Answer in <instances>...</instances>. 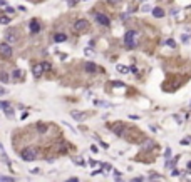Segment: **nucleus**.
Returning a JSON list of instances; mask_svg holds the SVG:
<instances>
[{
    "mask_svg": "<svg viewBox=\"0 0 191 182\" xmlns=\"http://www.w3.org/2000/svg\"><path fill=\"white\" fill-rule=\"evenodd\" d=\"M124 44L127 49H134L137 45V32L136 30H127L124 35Z\"/></svg>",
    "mask_w": 191,
    "mask_h": 182,
    "instance_id": "nucleus-1",
    "label": "nucleus"
},
{
    "mask_svg": "<svg viewBox=\"0 0 191 182\" xmlns=\"http://www.w3.org/2000/svg\"><path fill=\"white\" fill-rule=\"evenodd\" d=\"M20 159H22V160H27V162L35 160V159H37V149H34V147L24 149V151L20 152Z\"/></svg>",
    "mask_w": 191,
    "mask_h": 182,
    "instance_id": "nucleus-2",
    "label": "nucleus"
},
{
    "mask_svg": "<svg viewBox=\"0 0 191 182\" xmlns=\"http://www.w3.org/2000/svg\"><path fill=\"white\" fill-rule=\"evenodd\" d=\"M0 57H3V59H9V57H12V47H10L9 42H3V44H0Z\"/></svg>",
    "mask_w": 191,
    "mask_h": 182,
    "instance_id": "nucleus-3",
    "label": "nucleus"
},
{
    "mask_svg": "<svg viewBox=\"0 0 191 182\" xmlns=\"http://www.w3.org/2000/svg\"><path fill=\"white\" fill-rule=\"evenodd\" d=\"M84 70H86L87 74H97V72H102V69L97 65V64H94V62H86V64H84Z\"/></svg>",
    "mask_w": 191,
    "mask_h": 182,
    "instance_id": "nucleus-4",
    "label": "nucleus"
},
{
    "mask_svg": "<svg viewBox=\"0 0 191 182\" xmlns=\"http://www.w3.org/2000/svg\"><path fill=\"white\" fill-rule=\"evenodd\" d=\"M94 19L97 20V23H101V25H104V27H109L111 25V20H109V17L106 15V13H94Z\"/></svg>",
    "mask_w": 191,
    "mask_h": 182,
    "instance_id": "nucleus-5",
    "label": "nucleus"
},
{
    "mask_svg": "<svg viewBox=\"0 0 191 182\" xmlns=\"http://www.w3.org/2000/svg\"><path fill=\"white\" fill-rule=\"evenodd\" d=\"M74 30H76V32H86V30H89V22L84 20V19L77 20V22L74 23Z\"/></svg>",
    "mask_w": 191,
    "mask_h": 182,
    "instance_id": "nucleus-6",
    "label": "nucleus"
},
{
    "mask_svg": "<svg viewBox=\"0 0 191 182\" xmlns=\"http://www.w3.org/2000/svg\"><path fill=\"white\" fill-rule=\"evenodd\" d=\"M44 72H47V70H45L44 62H42V64H37V65H34V69H32V74H34V77H35V78H39Z\"/></svg>",
    "mask_w": 191,
    "mask_h": 182,
    "instance_id": "nucleus-7",
    "label": "nucleus"
},
{
    "mask_svg": "<svg viewBox=\"0 0 191 182\" xmlns=\"http://www.w3.org/2000/svg\"><path fill=\"white\" fill-rule=\"evenodd\" d=\"M5 40L9 42V44H15L17 40H19V34H17V30H10L5 34Z\"/></svg>",
    "mask_w": 191,
    "mask_h": 182,
    "instance_id": "nucleus-8",
    "label": "nucleus"
},
{
    "mask_svg": "<svg viewBox=\"0 0 191 182\" xmlns=\"http://www.w3.org/2000/svg\"><path fill=\"white\" fill-rule=\"evenodd\" d=\"M111 129H112V132H114V134L117 135V137H122V135H124V132H126V127L122 125L121 122H119V124H116V125H112Z\"/></svg>",
    "mask_w": 191,
    "mask_h": 182,
    "instance_id": "nucleus-9",
    "label": "nucleus"
},
{
    "mask_svg": "<svg viewBox=\"0 0 191 182\" xmlns=\"http://www.w3.org/2000/svg\"><path fill=\"white\" fill-rule=\"evenodd\" d=\"M29 30H30V34H39V32H40V23H39L37 20H30Z\"/></svg>",
    "mask_w": 191,
    "mask_h": 182,
    "instance_id": "nucleus-10",
    "label": "nucleus"
},
{
    "mask_svg": "<svg viewBox=\"0 0 191 182\" xmlns=\"http://www.w3.org/2000/svg\"><path fill=\"white\" fill-rule=\"evenodd\" d=\"M70 115H72V119H76L77 122H82V120L87 119V114H84V112H72Z\"/></svg>",
    "mask_w": 191,
    "mask_h": 182,
    "instance_id": "nucleus-11",
    "label": "nucleus"
},
{
    "mask_svg": "<svg viewBox=\"0 0 191 182\" xmlns=\"http://www.w3.org/2000/svg\"><path fill=\"white\" fill-rule=\"evenodd\" d=\"M153 15L156 17V19H161V17H164V10H163L161 7H154V9H153Z\"/></svg>",
    "mask_w": 191,
    "mask_h": 182,
    "instance_id": "nucleus-12",
    "label": "nucleus"
},
{
    "mask_svg": "<svg viewBox=\"0 0 191 182\" xmlns=\"http://www.w3.org/2000/svg\"><path fill=\"white\" fill-rule=\"evenodd\" d=\"M12 75H13V78H15V80H22V78H24V72H22L20 69H15V70L12 72Z\"/></svg>",
    "mask_w": 191,
    "mask_h": 182,
    "instance_id": "nucleus-13",
    "label": "nucleus"
},
{
    "mask_svg": "<svg viewBox=\"0 0 191 182\" xmlns=\"http://www.w3.org/2000/svg\"><path fill=\"white\" fill-rule=\"evenodd\" d=\"M116 70H117V72L119 74H127V72H129V67H126V65H121V64H117V67H116Z\"/></svg>",
    "mask_w": 191,
    "mask_h": 182,
    "instance_id": "nucleus-14",
    "label": "nucleus"
},
{
    "mask_svg": "<svg viewBox=\"0 0 191 182\" xmlns=\"http://www.w3.org/2000/svg\"><path fill=\"white\" fill-rule=\"evenodd\" d=\"M54 40L55 42H65L67 40V35L65 34H55L54 35Z\"/></svg>",
    "mask_w": 191,
    "mask_h": 182,
    "instance_id": "nucleus-15",
    "label": "nucleus"
},
{
    "mask_svg": "<svg viewBox=\"0 0 191 182\" xmlns=\"http://www.w3.org/2000/svg\"><path fill=\"white\" fill-rule=\"evenodd\" d=\"M0 80H2L3 84H7V82H9V74H7L5 70H3V72L0 74Z\"/></svg>",
    "mask_w": 191,
    "mask_h": 182,
    "instance_id": "nucleus-16",
    "label": "nucleus"
},
{
    "mask_svg": "<svg viewBox=\"0 0 191 182\" xmlns=\"http://www.w3.org/2000/svg\"><path fill=\"white\" fill-rule=\"evenodd\" d=\"M164 45H168V47H171V49H174L176 47V42L173 40V38H168V40L164 42Z\"/></svg>",
    "mask_w": 191,
    "mask_h": 182,
    "instance_id": "nucleus-17",
    "label": "nucleus"
},
{
    "mask_svg": "<svg viewBox=\"0 0 191 182\" xmlns=\"http://www.w3.org/2000/svg\"><path fill=\"white\" fill-rule=\"evenodd\" d=\"M5 115H7V117H13V109H12L10 105L5 109Z\"/></svg>",
    "mask_w": 191,
    "mask_h": 182,
    "instance_id": "nucleus-18",
    "label": "nucleus"
},
{
    "mask_svg": "<svg viewBox=\"0 0 191 182\" xmlns=\"http://www.w3.org/2000/svg\"><path fill=\"white\" fill-rule=\"evenodd\" d=\"M0 182H15L12 177H7V176H0Z\"/></svg>",
    "mask_w": 191,
    "mask_h": 182,
    "instance_id": "nucleus-19",
    "label": "nucleus"
},
{
    "mask_svg": "<svg viewBox=\"0 0 191 182\" xmlns=\"http://www.w3.org/2000/svg\"><path fill=\"white\" fill-rule=\"evenodd\" d=\"M97 105H101V107H112V104H109V102H104V100H99V102H96Z\"/></svg>",
    "mask_w": 191,
    "mask_h": 182,
    "instance_id": "nucleus-20",
    "label": "nucleus"
},
{
    "mask_svg": "<svg viewBox=\"0 0 191 182\" xmlns=\"http://www.w3.org/2000/svg\"><path fill=\"white\" fill-rule=\"evenodd\" d=\"M176 160H178V159H174V160H168V162H166V167H168V169H173V167H174V164H176Z\"/></svg>",
    "mask_w": 191,
    "mask_h": 182,
    "instance_id": "nucleus-21",
    "label": "nucleus"
},
{
    "mask_svg": "<svg viewBox=\"0 0 191 182\" xmlns=\"http://www.w3.org/2000/svg\"><path fill=\"white\" fill-rule=\"evenodd\" d=\"M0 23L7 25V23H10V19H9V17H0Z\"/></svg>",
    "mask_w": 191,
    "mask_h": 182,
    "instance_id": "nucleus-22",
    "label": "nucleus"
},
{
    "mask_svg": "<svg viewBox=\"0 0 191 182\" xmlns=\"http://www.w3.org/2000/svg\"><path fill=\"white\" fill-rule=\"evenodd\" d=\"M84 53H86L87 57H92V55H94V50H92V49H89V47H87L86 50H84Z\"/></svg>",
    "mask_w": 191,
    "mask_h": 182,
    "instance_id": "nucleus-23",
    "label": "nucleus"
},
{
    "mask_svg": "<svg viewBox=\"0 0 191 182\" xmlns=\"http://www.w3.org/2000/svg\"><path fill=\"white\" fill-rule=\"evenodd\" d=\"M7 107H9V102H3V100L0 102V109H3V110H5Z\"/></svg>",
    "mask_w": 191,
    "mask_h": 182,
    "instance_id": "nucleus-24",
    "label": "nucleus"
},
{
    "mask_svg": "<svg viewBox=\"0 0 191 182\" xmlns=\"http://www.w3.org/2000/svg\"><path fill=\"white\" fill-rule=\"evenodd\" d=\"M99 164H101V162H96V160H92V159L89 160V165L91 167H96V165H99Z\"/></svg>",
    "mask_w": 191,
    "mask_h": 182,
    "instance_id": "nucleus-25",
    "label": "nucleus"
},
{
    "mask_svg": "<svg viewBox=\"0 0 191 182\" xmlns=\"http://www.w3.org/2000/svg\"><path fill=\"white\" fill-rule=\"evenodd\" d=\"M112 85H114V87H124V84H122V82H111Z\"/></svg>",
    "mask_w": 191,
    "mask_h": 182,
    "instance_id": "nucleus-26",
    "label": "nucleus"
},
{
    "mask_svg": "<svg viewBox=\"0 0 191 182\" xmlns=\"http://www.w3.org/2000/svg\"><path fill=\"white\" fill-rule=\"evenodd\" d=\"M141 10H143V12H149L151 7H149V5H143V7H141Z\"/></svg>",
    "mask_w": 191,
    "mask_h": 182,
    "instance_id": "nucleus-27",
    "label": "nucleus"
},
{
    "mask_svg": "<svg viewBox=\"0 0 191 182\" xmlns=\"http://www.w3.org/2000/svg\"><path fill=\"white\" fill-rule=\"evenodd\" d=\"M91 152H94V154H97V152H99L97 145H91Z\"/></svg>",
    "mask_w": 191,
    "mask_h": 182,
    "instance_id": "nucleus-28",
    "label": "nucleus"
},
{
    "mask_svg": "<svg viewBox=\"0 0 191 182\" xmlns=\"http://www.w3.org/2000/svg\"><path fill=\"white\" fill-rule=\"evenodd\" d=\"M5 12H7V13H10V15H12V13H13V9H12V7H5Z\"/></svg>",
    "mask_w": 191,
    "mask_h": 182,
    "instance_id": "nucleus-29",
    "label": "nucleus"
},
{
    "mask_svg": "<svg viewBox=\"0 0 191 182\" xmlns=\"http://www.w3.org/2000/svg\"><path fill=\"white\" fill-rule=\"evenodd\" d=\"M181 40L186 44V42H189V37H188V35H181Z\"/></svg>",
    "mask_w": 191,
    "mask_h": 182,
    "instance_id": "nucleus-30",
    "label": "nucleus"
},
{
    "mask_svg": "<svg viewBox=\"0 0 191 182\" xmlns=\"http://www.w3.org/2000/svg\"><path fill=\"white\" fill-rule=\"evenodd\" d=\"M67 2H69V5H70V7H74L77 2H79V0H67Z\"/></svg>",
    "mask_w": 191,
    "mask_h": 182,
    "instance_id": "nucleus-31",
    "label": "nucleus"
},
{
    "mask_svg": "<svg viewBox=\"0 0 191 182\" xmlns=\"http://www.w3.org/2000/svg\"><path fill=\"white\" fill-rule=\"evenodd\" d=\"M76 164H77V165H86V164H84V160H82V159H77V160H76Z\"/></svg>",
    "mask_w": 191,
    "mask_h": 182,
    "instance_id": "nucleus-32",
    "label": "nucleus"
},
{
    "mask_svg": "<svg viewBox=\"0 0 191 182\" xmlns=\"http://www.w3.org/2000/svg\"><path fill=\"white\" fill-rule=\"evenodd\" d=\"M134 182H144V177H136Z\"/></svg>",
    "mask_w": 191,
    "mask_h": 182,
    "instance_id": "nucleus-33",
    "label": "nucleus"
},
{
    "mask_svg": "<svg viewBox=\"0 0 191 182\" xmlns=\"http://www.w3.org/2000/svg\"><path fill=\"white\" fill-rule=\"evenodd\" d=\"M99 144H101V145H102V147H104V149H107V147H109V145L106 144V142H102V140H99Z\"/></svg>",
    "mask_w": 191,
    "mask_h": 182,
    "instance_id": "nucleus-34",
    "label": "nucleus"
},
{
    "mask_svg": "<svg viewBox=\"0 0 191 182\" xmlns=\"http://www.w3.org/2000/svg\"><path fill=\"white\" fill-rule=\"evenodd\" d=\"M164 155H166V157H169V155H171V149H166V152H164Z\"/></svg>",
    "mask_w": 191,
    "mask_h": 182,
    "instance_id": "nucleus-35",
    "label": "nucleus"
},
{
    "mask_svg": "<svg viewBox=\"0 0 191 182\" xmlns=\"http://www.w3.org/2000/svg\"><path fill=\"white\" fill-rule=\"evenodd\" d=\"M67 182H79V179H77V177H72V179H69Z\"/></svg>",
    "mask_w": 191,
    "mask_h": 182,
    "instance_id": "nucleus-36",
    "label": "nucleus"
},
{
    "mask_svg": "<svg viewBox=\"0 0 191 182\" xmlns=\"http://www.w3.org/2000/svg\"><path fill=\"white\" fill-rule=\"evenodd\" d=\"M3 94H7V90L3 87H0V95H3Z\"/></svg>",
    "mask_w": 191,
    "mask_h": 182,
    "instance_id": "nucleus-37",
    "label": "nucleus"
},
{
    "mask_svg": "<svg viewBox=\"0 0 191 182\" xmlns=\"http://www.w3.org/2000/svg\"><path fill=\"white\" fill-rule=\"evenodd\" d=\"M0 7H7V2H5V0H0Z\"/></svg>",
    "mask_w": 191,
    "mask_h": 182,
    "instance_id": "nucleus-38",
    "label": "nucleus"
},
{
    "mask_svg": "<svg viewBox=\"0 0 191 182\" xmlns=\"http://www.w3.org/2000/svg\"><path fill=\"white\" fill-rule=\"evenodd\" d=\"M107 2H109V3H117L119 0H107Z\"/></svg>",
    "mask_w": 191,
    "mask_h": 182,
    "instance_id": "nucleus-39",
    "label": "nucleus"
},
{
    "mask_svg": "<svg viewBox=\"0 0 191 182\" xmlns=\"http://www.w3.org/2000/svg\"><path fill=\"white\" fill-rule=\"evenodd\" d=\"M188 169L191 170V160H189V162H188Z\"/></svg>",
    "mask_w": 191,
    "mask_h": 182,
    "instance_id": "nucleus-40",
    "label": "nucleus"
}]
</instances>
